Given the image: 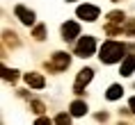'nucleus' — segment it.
Masks as SVG:
<instances>
[{
  "label": "nucleus",
  "instance_id": "nucleus-1",
  "mask_svg": "<svg viewBox=\"0 0 135 125\" xmlns=\"http://www.w3.org/2000/svg\"><path fill=\"white\" fill-rule=\"evenodd\" d=\"M124 52H126V46L119 41H105L103 46H101V62L103 64H114L119 62L121 57H124Z\"/></svg>",
  "mask_w": 135,
  "mask_h": 125
},
{
  "label": "nucleus",
  "instance_id": "nucleus-2",
  "mask_svg": "<svg viewBox=\"0 0 135 125\" xmlns=\"http://www.w3.org/2000/svg\"><path fill=\"white\" fill-rule=\"evenodd\" d=\"M94 48H96V41L94 36H83L76 46V55L78 57H92L94 55Z\"/></svg>",
  "mask_w": 135,
  "mask_h": 125
},
{
  "label": "nucleus",
  "instance_id": "nucleus-3",
  "mask_svg": "<svg viewBox=\"0 0 135 125\" xmlns=\"http://www.w3.org/2000/svg\"><path fill=\"white\" fill-rule=\"evenodd\" d=\"M69 62H71V57L66 55V52H55V55H53V59L48 62V70L60 73V70H64L66 66H69Z\"/></svg>",
  "mask_w": 135,
  "mask_h": 125
},
{
  "label": "nucleus",
  "instance_id": "nucleus-4",
  "mask_svg": "<svg viewBox=\"0 0 135 125\" xmlns=\"http://www.w3.org/2000/svg\"><path fill=\"white\" fill-rule=\"evenodd\" d=\"M78 16L85 18V21H96V18H99V7H94V5H80Z\"/></svg>",
  "mask_w": 135,
  "mask_h": 125
},
{
  "label": "nucleus",
  "instance_id": "nucleus-5",
  "mask_svg": "<svg viewBox=\"0 0 135 125\" xmlns=\"http://www.w3.org/2000/svg\"><path fill=\"white\" fill-rule=\"evenodd\" d=\"M92 73H94L92 68H83V70L78 73V77H76V86H73V91H76V93H83V86L92 80Z\"/></svg>",
  "mask_w": 135,
  "mask_h": 125
},
{
  "label": "nucleus",
  "instance_id": "nucleus-6",
  "mask_svg": "<svg viewBox=\"0 0 135 125\" xmlns=\"http://www.w3.org/2000/svg\"><path fill=\"white\" fill-rule=\"evenodd\" d=\"M62 34H64L66 41H71V39H76V36L80 34V25H78V23H73V21H66L62 25Z\"/></svg>",
  "mask_w": 135,
  "mask_h": 125
},
{
  "label": "nucleus",
  "instance_id": "nucleus-7",
  "mask_svg": "<svg viewBox=\"0 0 135 125\" xmlns=\"http://www.w3.org/2000/svg\"><path fill=\"white\" fill-rule=\"evenodd\" d=\"M14 14L18 16V21L25 23V25H32V23H35V14H32V12H28L23 5H18V7L14 9Z\"/></svg>",
  "mask_w": 135,
  "mask_h": 125
},
{
  "label": "nucleus",
  "instance_id": "nucleus-8",
  "mask_svg": "<svg viewBox=\"0 0 135 125\" xmlns=\"http://www.w3.org/2000/svg\"><path fill=\"white\" fill-rule=\"evenodd\" d=\"M25 82H28V86H32V89H44L46 80H44V75H39V73H25Z\"/></svg>",
  "mask_w": 135,
  "mask_h": 125
},
{
  "label": "nucleus",
  "instance_id": "nucleus-9",
  "mask_svg": "<svg viewBox=\"0 0 135 125\" xmlns=\"http://www.w3.org/2000/svg\"><path fill=\"white\" fill-rule=\"evenodd\" d=\"M135 70V55H126V59H124V62H121V75H131V73H133Z\"/></svg>",
  "mask_w": 135,
  "mask_h": 125
},
{
  "label": "nucleus",
  "instance_id": "nucleus-10",
  "mask_svg": "<svg viewBox=\"0 0 135 125\" xmlns=\"http://www.w3.org/2000/svg\"><path fill=\"white\" fill-rule=\"evenodd\" d=\"M121 93H124V89H121L119 84H112V86L108 89L105 98H108V100H117V98H121Z\"/></svg>",
  "mask_w": 135,
  "mask_h": 125
},
{
  "label": "nucleus",
  "instance_id": "nucleus-11",
  "mask_svg": "<svg viewBox=\"0 0 135 125\" xmlns=\"http://www.w3.org/2000/svg\"><path fill=\"white\" fill-rule=\"evenodd\" d=\"M87 111V105L83 102V100H76V102H71V114L73 116H83Z\"/></svg>",
  "mask_w": 135,
  "mask_h": 125
},
{
  "label": "nucleus",
  "instance_id": "nucleus-12",
  "mask_svg": "<svg viewBox=\"0 0 135 125\" xmlns=\"http://www.w3.org/2000/svg\"><path fill=\"white\" fill-rule=\"evenodd\" d=\"M44 34H46L44 25H37V28H35V39H37V41H41V39H44Z\"/></svg>",
  "mask_w": 135,
  "mask_h": 125
},
{
  "label": "nucleus",
  "instance_id": "nucleus-13",
  "mask_svg": "<svg viewBox=\"0 0 135 125\" xmlns=\"http://www.w3.org/2000/svg\"><path fill=\"white\" fill-rule=\"evenodd\" d=\"M2 77H5L7 82H9V80L14 82V80H16V77H18V75H16V70H9V68H5V75H2Z\"/></svg>",
  "mask_w": 135,
  "mask_h": 125
},
{
  "label": "nucleus",
  "instance_id": "nucleus-14",
  "mask_svg": "<svg viewBox=\"0 0 135 125\" xmlns=\"http://www.w3.org/2000/svg\"><path fill=\"white\" fill-rule=\"evenodd\" d=\"M71 118H69V114H57L55 116V123H69Z\"/></svg>",
  "mask_w": 135,
  "mask_h": 125
},
{
  "label": "nucleus",
  "instance_id": "nucleus-15",
  "mask_svg": "<svg viewBox=\"0 0 135 125\" xmlns=\"http://www.w3.org/2000/svg\"><path fill=\"white\" fill-rule=\"evenodd\" d=\"M32 107H35V111H44V105H41V102H37V100L32 102Z\"/></svg>",
  "mask_w": 135,
  "mask_h": 125
},
{
  "label": "nucleus",
  "instance_id": "nucleus-16",
  "mask_svg": "<svg viewBox=\"0 0 135 125\" xmlns=\"http://www.w3.org/2000/svg\"><path fill=\"white\" fill-rule=\"evenodd\" d=\"M131 111H135V98H131Z\"/></svg>",
  "mask_w": 135,
  "mask_h": 125
},
{
  "label": "nucleus",
  "instance_id": "nucleus-17",
  "mask_svg": "<svg viewBox=\"0 0 135 125\" xmlns=\"http://www.w3.org/2000/svg\"><path fill=\"white\" fill-rule=\"evenodd\" d=\"M114 2H117V0H114Z\"/></svg>",
  "mask_w": 135,
  "mask_h": 125
}]
</instances>
